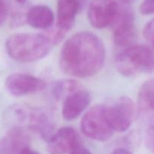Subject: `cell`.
I'll list each match as a JSON object with an SVG mask.
<instances>
[{"instance_id": "obj_20", "label": "cell", "mask_w": 154, "mask_h": 154, "mask_svg": "<svg viewBox=\"0 0 154 154\" xmlns=\"http://www.w3.org/2000/svg\"><path fill=\"white\" fill-rule=\"evenodd\" d=\"M140 11L144 15L154 14V0H143L140 6Z\"/></svg>"}, {"instance_id": "obj_9", "label": "cell", "mask_w": 154, "mask_h": 154, "mask_svg": "<svg viewBox=\"0 0 154 154\" xmlns=\"http://www.w3.org/2000/svg\"><path fill=\"white\" fill-rule=\"evenodd\" d=\"M47 143V149L50 154H66L79 144L81 140L73 128L66 126L54 133Z\"/></svg>"}, {"instance_id": "obj_17", "label": "cell", "mask_w": 154, "mask_h": 154, "mask_svg": "<svg viewBox=\"0 0 154 154\" xmlns=\"http://www.w3.org/2000/svg\"><path fill=\"white\" fill-rule=\"evenodd\" d=\"M79 88H80V86L73 79H62L51 84V91L56 100H60L64 99L68 94Z\"/></svg>"}, {"instance_id": "obj_22", "label": "cell", "mask_w": 154, "mask_h": 154, "mask_svg": "<svg viewBox=\"0 0 154 154\" xmlns=\"http://www.w3.org/2000/svg\"><path fill=\"white\" fill-rule=\"evenodd\" d=\"M69 154H92V152L86 146H85L80 143L79 144L77 145L76 146H75L69 152Z\"/></svg>"}, {"instance_id": "obj_2", "label": "cell", "mask_w": 154, "mask_h": 154, "mask_svg": "<svg viewBox=\"0 0 154 154\" xmlns=\"http://www.w3.org/2000/svg\"><path fill=\"white\" fill-rule=\"evenodd\" d=\"M53 45L54 43L46 34H13L5 42V48L8 55L17 61L24 63L45 57Z\"/></svg>"}, {"instance_id": "obj_25", "label": "cell", "mask_w": 154, "mask_h": 154, "mask_svg": "<svg viewBox=\"0 0 154 154\" xmlns=\"http://www.w3.org/2000/svg\"><path fill=\"white\" fill-rule=\"evenodd\" d=\"M123 3L125 4H129V3H131V2H133L134 1V0H121Z\"/></svg>"}, {"instance_id": "obj_19", "label": "cell", "mask_w": 154, "mask_h": 154, "mask_svg": "<svg viewBox=\"0 0 154 154\" xmlns=\"http://www.w3.org/2000/svg\"><path fill=\"white\" fill-rule=\"evenodd\" d=\"M145 143L148 149L154 153V125L148 127L145 135Z\"/></svg>"}, {"instance_id": "obj_6", "label": "cell", "mask_w": 154, "mask_h": 154, "mask_svg": "<svg viewBox=\"0 0 154 154\" xmlns=\"http://www.w3.org/2000/svg\"><path fill=\"white\" fill-rule=\"evenodd\" d=\"M113 26V42L121 51L134 45L137 32L134 26L133 11L128 7H120Z\"/></svg>"}, {"instance_id": "obj_21", "label": "cell", "mask_w": 154, "mask_h": 154, "mask_svg": "<svg viewBox=\"0 0 154 154\" xmlns=\"http://www.w3.org/2000/svg\"><path fill=\"white\" fill-rule=\"evenodd\" d=\"M8 14V7L4 0H0V27L6 20Z\"/></svg>"}, {"instance_id": "obj_16", "label": "cell", "mask_w": 154, "mask_h": 154, "mask_svg": "<svg viewBox=\"0 0 154 154\" xmlns=\"http://www.w3.org/2000/svg\"><path fill=\"white\" fill-rule=\"evenodd\" d=\"M26 21L29 26L35 29H50L54 22V13L46 5H35L26 12Z\"/></svg>"}, {"instance_id": "obj_11", "label": "cell", "mask_w": 154, "mask_h": 154, "mask_svg": "<svg viewBox=\"0 0 154 154\" xmlns=\"http://www.w3.org/2000/svg\"><path fill=\"white\" fill-rule=\"evenodd\" d=\"M30 137L26 128H9L0 139V154H19L24 148L29 146Z\"/></svg>"}, {"instance_id": "obj_15", "label": "cell", "mask_w": 154, "mask_h": 154, "mask_svg": "<svg viewBox=\"0 0 154 154\" xmlns=\"http://www.w3.org/2000/svg\"><path fill=\"white\" fill-rule=\"evenodd\" d=\"M32 109L24 104L16 103L8 106L3 113L4 124L11 128H29Z\"/></svg>"}, {"instance_id": "obj_23", "label": "cell", "mask_w": 154, "mask_h": 154, "mask_svg": "<svg viewBox=\"0 0 154 154\" xmlns=\"http://www.w3.org/2000/svg\"><path fill=\"white\" fill-rule=\"evenodd\" d=\"M19 154H40V153H39L38 152H37V151L29 148V146H28V147L24 148V149H23Z\"/></svg>"}, {"instance_id": "obj_12", "label": "cell", "mask_w": 154, "mask_h": 154, "mask_svg": "<svg viewBox=\"0 0 154 154\" xmlns=\"http://www.w3.org/2000/svg\"><path fill=\"white\" fill-rule=\"evenodd\" d=\"M137 109L141 119L154 125V79H148L140 87L137 97Z\"/></svg>"}, {"instance_id": "obj_1", "label": "cell", "mask_w": 154, "mask_h": 154, "mask_svg": "<svg viewBox=\"0 0 154 154\" xmlns=\"http://www.w3.org/2000/svg\"><path fill=\"white\" fill-rule=\"evenodd\" d=\"M106 50L102 40L90 32L68 38L62 48L60 65L66 74L78 78L92 76L103 67Z\"/></svg>"}, {"instance_id": "obj_13", "label": "cell", "mask_w": 154, "mask_h": 154, "mask_svg": "<svg viewBox=\"0 0 154 154\" xmlns=\"http://www.w3.org/2000/svg\"><path fill=\"white\" fill-rule=\"evenodd\" d=\"M81 8L79 0H58L56 23L57 30L65 35L73 26L75 16Z\"/></svg>"}, {"instance_id": "obj_5", "label": "cell", "mask_w": 154, "mask_h": 154, "mask_svg": "<svg viewBox=\"0 0 154 154\" xmlns=\"http://www.w3.org/2000/svg\"><path fill=\"white\" fill-rule=\"evenodd\" d=\"M104 109L108 122L114 131H127L135 119L136 106L126 96H121L104 105Z\"/></svg>"}, {"instance_id": "obj_10", "label": "cell", "mask_w": 154, "mask_h": 154, "mask_svg": "<svg viewBox=\"0 0 154 154\" xmlns=\"http://www.w3.org/2000/svg\"><path fill=\"white\" fill-rule=\"evenodd\" d=\"M91 96L86 89L79 88L68 94L63 99L62 116L67 121L76 119L90 104Z\"/></svg>"}, {"instance_id": "obj_26", "label": "cell", "mask_w": 154, "mask_h": 154, "mask_svg": "<svg viewBox=\"0 0 154 154\" xmlns=\"http://www.w3.org/2000/svg\"><path fill=\"white\" fill-rule=\"evenodd\" d=\"M15 1L18 4H20V5H23V4H24L25 2H26V0H15Z\"/></svg>"}, {"instance_id": "obj_18", "label": "cell", "mask_w": 154, "mask_h": 154, "mask_svg": "<svg viewBox=\"0 0 154 154\" xmlns=\"http://www.w3.org/2000/svg\"><path fill=\"white\" fill-rule=\"evenodd\" d=\"M143 33L146 41L154 48V18L146 23L143 28Z\"/></svg>"}, {"instance_id": "obj_8", "label": "cell", "mask_w": 154, "mask_h": 154, "mask_svg": "<svg viewBox=\"0 0 154 154\" xmlns=\"http://www.w3.org/2000/svg\"><path fill=\"white\" fill-rule=\"evenodd\" d=\"M45 86L46 84L42 79L26 73H12L5 80L7 90L16 97L38 92Z\"/></svg>"}, {"instance_id": "obj_4", "label": "cell", "mask_w": 154, "mask_h": 154, "mask_svg": "<svg viewBox=\"0 0 154 154\" xmlns=\"http://www.w3.org/2000/svg\"><path fill=\"white\" fill-rule=\"evenodd\" d=\"M82 133L88 138L106 141L113 134L105 112L104 105H96L85 113L80 122Z\"/></svg>"}, {"instance_id": "obj_24", "label": "cell", "mask_w": 154, "mask_h": 154, "mask_svg": "<svg viewBox=\"0 0 154 154\" xmlns=\"http://www.w3.org/2000/svg\"><path fill=\"white\" fill-rule=\"evenodd\" d=\"M111 154H132L130 151L128 149H123V148H119V149H116L113 151Z\"/></svg>"}, {"instance_id": "obj_3", "label": "cell", "mask_w": 154, "mask_h": 154, "mask_svg": "<svg viewBox=\"0 0 154 154\" xmlns=\"http://www.w3.org/2000/svg\"><path fill=\"white\" fill-rule=\"evenodd\" d=\"M118 72L125 76H134L154 70V48L133 45L122 50L115 59Z\"/></svg>"}, {"instance_id": "obj_14", "label": "cell", "mask_w": 154, "mask_h": 154, "mask_svg": "<svg viewBox=\"0 0 154 154\" xmlns=\"http://www.w3.org/2000/svg\"><path fill=\"white\" fill-rule=\"evenodd\" d=\"M29 128L38 133L47 142L54 134V119L51 114L45 109H32Z\"/></svg>"}, {"instance_id": "obj_7", "label": "cell", "mask_w": 154, "mask_h": 154, "mask_svg": "<svg viewBox=\"0 0 154 154\" xmlns=\"http://www.w3.org/2000/svg\"><path fill=\"white\" fill-rule=\"evenodd\" d=\"M119 8L116 0H91L88 11L90 23L97 29L112 25L117 17Z\"/></svg>"}]
</instances>
